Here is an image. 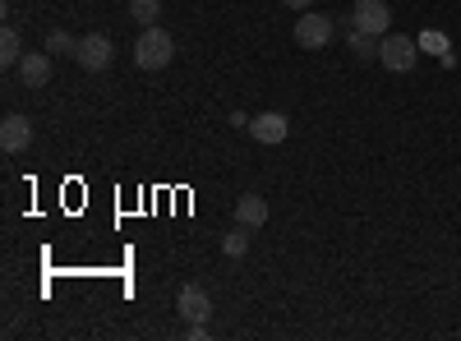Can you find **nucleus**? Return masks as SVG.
Instances as JSON below:
<instances>
[{
  "mask_svg": "<svg viewBox=\"0 0 461 341\" xmlns=\"http://www.w3.org/2000/svg\"><path fill=\"white\" fill-rule=\"evenodd\" d=\"M28 143H32V121L10 111V116L0 121V148H5V153H28Z\"/></svg>",
  "mask_w": 461,
  "mask_h": 341,
  "instance_id": "nucleus-7",
  "label": "nucleus"
},
{
  "mask_svg": "<svg viewBox=\"0 0 461 341\" xmlns=\"http://www.w3.org/2000/svg\"><path fill=\"white\" fill-rule=\"evenodd\" d=\"M351 28L383 37V32L393 28V10H388V0H360V5H356V14H351Z\"/></svg>",
  "mask_w": 461,
  "mask_h": 341,
  "instance_id": "nucleus-4",
  "label": "nucleus"
},
{
  "mask_svg": "<svg viewBox=\"0 0 461 341\" xmlns=\"http://www.w3.org/2000/svg\"><path fill=\"white\" fill-rule=\"evenodd\" d=\"M282 5H286V10H310L314 0H282Z\"/></svg>",
  "mask_w": 461,
  "mask_h": 341,
  "instance_id": "nucleus-18",
  "label": "nucleus"
},
{
  "mask_svg": "<svg viewBox=\"0 0 461 341\" xmlns=\"http://www.w3.org/2000/svg\"><path fill=\"white\" fill-rule=\"evenodd\" d=\"M158 14H162V0H130V19L134 23L152 28V23H158Z\"/></svg>",
  "mask_w": 461,
  "mask_h": 341,
  "instance_id": "nucleus-12",
  "label": "nucleus"
},
{
  "mask_svg": "<svg viewBox=\"0 0 461 341\" xmlns=\"http://www.w3.org/2000/svg\"><path fill=\"white\" fill-rule=\"evenodd\" d=\"M236 221L249 226V231H258V226L267 221V203H263V194H240V199H236Z\"/></svg>",
  "mask_w": 461,
  "mask_h": 341,
  "instance_id": "nucleus-10",
  "label": "nucleus"
},
{
  "mask_svg": "<svg viewBox=\"0 0 461 341\" xmlns=\"http://www.w3.org/2000/svg\"><path fill=\"white\" fill-rule=\"evenodd\" d=\"M176 60V37L167 32V28H143L139 32V42H134V65L139 69H167Z\"/></svg>",
  "mask_w": 461,
  "mask_h": 341,
  "instance_id": "nucleus-1",
  "label": "nucleus"
},
{
  "mask_svg": "<svg viewBox=\"0 0 461 341\" xmlns=\"http://www.w3.org/2000/svg\"><path fill=\"white\" fill-rule=\"evenodd\" d=\"M185 337H189V341H203V337H208V328H203V323H189V332H185Z\"/></svg>",
  "mask_w": 461,
  "mask_h": 341,
  "instance_id": "nucleus-17",
  "label": "nucleus"
},
{
  "mask_svg": "<svg viewBox=\"0 0 461 341\" xmlns=\"http://www.w3.org/2000/svg\"><path fill=\"white\" fill-rule=\"evenodd\" d=\"M415 60H420V42H415V37H406V32H383L378 37V65L383 69L406 74V69H415Z\"/></svg>",
  "mask_w": 461,
  "mask_h": 341,
  "instance_id": "nucleus-2",
  "label": "nucleus"
},
{
  "mask_svg": "<svg viewBox=\"0 0 461 341\" xmlns=\"http://www.w3.org/2000/svg\"><path fill=\"white\" fill-rule=\"evenodd\" d=\"M47 51H51V56H74V51H79V37H69V32L56 28V32L47 37Z\"/></svg>",
  "mask_w": 461,
  "mask_h": 341,
  "instance_id": "nucleus-15",
  "label": "nucleus"
},
{
  "mask_svg": "<svg viewBox=\"0 0 461 341\" xmlns=\"http://www.w3.org/2000/svg\"><path fill=\"white\" fill-rule=\"evenodd\" d=\"M0 60H5V65H19V60H23V42H19L14 28L0 32Z\"/></svg>",
  "mask_w": 461,
  "mask_h": 341,
  "instance_id": "nucleus-13",
  "label": "nucleus"
},
{
  "mask_svg": "<svg viewBox=\"0 0 461 341\" xmlns=\"http://www.w3.org/2000/svg\"><path fill=\"white\" fill-rule=\"evenodd\" d=\"M111 56H115V47H111V37L106 32H88V37H79V51H74V60H79L84 69H106L111 65Z\"/></svg>",
  "mask_w": 461,
  "mask_h": 341,
  "instance_id": "nucleus-6",
  "label": "nucleus"
},
{
  "mask_svg": "<svg viewBox=\"0 0 461 341\" xmlns=\"http://www.w3.org/2000/svg\"><path fill=\"white\" fill-rule=\"evenodd\" d=\"M346 47H351V56L365 65V60H378V37L374 32H360V28H351V37H346Z\"/></svg>",
  "mask_w": 461,
  "mask_h": 341,
  "instance_id": "nucleus-11",
  "label": "nucleus"
},
{
  "mask_svg": "<svg viewBox=\"0 0 461 341\" xmlns=\"http://www.w3.org/2000/svg\"><path fill=\"white\" fill-rule=\"evenodd\" d=\"M332 32H337V23H332L328 14H310V10H304V14L295 19V47L323 51V47L332 42Z\"/></svg>",
  "mask_w": 461,
  "mask_h": 341,
  "instance_id": "nucleus-3",
  "label": "nucleus"
},
{
  "mask_svg": "<svg viewBox=\"0 0 461 341\" xmlns=\"http://www.w3.org/2000/svg\"><path fill=\"white\" fill-rule=\"evenodd\" d=\"M245 249H249V226H236V231H226V240H221V254L240 258Z\"/></svg>",
  "mask_w": 461,
  "mask_h": 341,
  "instance_id": "nucleus-14",
  "label": "nucleus"
},
{
  "mask_svg": "<svg viewBox=\"0 0 461 341\" xmlns=\"http://www.w3.org/2000/svg\"><path fill=\"white\" fill-rule=\"evenodd\" d=\"M19 79H23V88H47L51 84V51H28L19 60Z\"/></svg>",
  "mask_w": 461,
  "mask_h": 341,
  "instance_id": "nucleus-9",
  "label": "nucleus"
},
{
  "mask_svg": "<svg viewBox=\"0 0 461 341\" xmlns=\"http://www.w3.org/2000/svg\"><path fill=\"white\" fill-rule=\"evenodd\" d=\"M415 42H420V51H438V56H447V37L434 32V28H429V32H420Z\"/></svg>",
  "mask_w": 461,
  "mask_h": 341,
  "instance_id": "nucleus-16",
  "label": "nucleus"
},
{
  "mask_svg": "<svg viewBox=\"0 0 461 341\" xmlns=\"http://www.w3.org/2000/svg\"><path fill=\"white\" fill-rule=\"evenodd\" d=\"M176 314L185 319V323H203L208 314H212V300H208V291L203 286H180V300H176Z\"/></svg>",
  "mask_w": 461,
  "mask_h": 341,
  "instance_id": "nucleus-8",
  "label": "nucleus"
},
{
  "mask_svg": "<svg viewBox=\"0 0 461 341\" xmlns=\"http://www.w3.org/2000/svg\"><path fill=\"white\" fill-rule=\"evenodd\" d=\"M286 134H291V121L282 116V111H263V116H254V121H249V139H254V143H263V148L286 143Z\"/></svg>",
  "mask_w": 461,
  "mask_h": 341,
  "instance_id": "nucleus-5",
  "label": "nucleus"
}]
</instances>
